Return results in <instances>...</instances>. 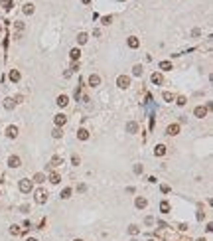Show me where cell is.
<instances>
[{
  "label": "cell",
  "instance_id": "6da1fadb",
  "mask_svg": "<svg viewBox=\"0 0 213 241\" xmlns=\"http://www.w3.org/2000/svg\"><path fill=\"white\" fill-rule=\"evenodd\" d=\"M18 188H20L22 194H30V192H32V180H20Z\"/></svg>",
  "mask_w": 213,
  "mask_h": 241
},
{
  "label": "cell",
  "instance_id": "7a4b0ae2",
  "mask_svg": "<svg viewBox=\"0 0 213 241\" xmlns=\"http://www.w3.org/2000/svg\"><path fill=\"white\" fill-rule=\"evenodd\" d=\"M116 85H118L121 89H126L128 85H130V77L128 75H118L116 77Z\"/></svg>",
  "mask_w": 213,
  "mask_h": 241
},
{
  "label": "cell",
  "instance_id": "3957f363",
  "mask_svg": "<svg viewBox=\"0 0 213 241\" xmlns=\"http://www.w3.org/2000/svg\"><path fill=\"white\" fill-rule=\"evenodd\" d=\"M36 202H38V204H45V202H47V192H45V190H38V192H36Z\"/></svg>",
  "mask_w": 213,
  "mask_h": 241
},
{
  "label": "cell",
  "instance_id": "277c9868",
  "mask_svg": "<svg viewBox=\"0 0 213 241\" xmlns=\"http://www.w3.org/2000/svg\"><path fill=\"white\" fill-rule=\"evenodd\" d=\"M89 85L91 87H99V85H101V77L97 75V73H91L89 75Z\"/></svg>",
  "mask_w": 213,
  "mask_h": 241
},
{
  "label": "cell",
  "instance_id": "5b68a950",
  "mask_svg": "<svg viewBox=\"0 0 213 241\" xmlns=\"http://www.w3.org/2000/svg\"><path fill=\"white\" fill-rule=\"evenodd\" d=\"M20 164H22L20 156H10V158H8V166H10V168H18Z\"/></svg>",
  "mask_w": 213,
  "mask_h": 241
},
{
  "label": "cell",
  "instance_id": "8992f818",
  "mask_svg": "<svg viewBox=\"0 0 213 241\" xmlns=\"http://www.w3.org/2000/svg\"><path fill=\"white\" fill-rule=\"evenodd\" d=\"M193 115H195V117H197V119H203V117H205V115H207V109H205V107H201V105H199V107H195V109H193Z\"/></svg>",
  "mask_w": 213,
  "mask_h": 241
},
{
  "label": "cell",
  "instance_id": "52a82bcc",
  "mask_svg": "<svg viewBox=\"0 0 213 241\" xmlns=\"http://www.w3.org/2000/svg\"><path fill=\"white\" fill-rule=\"evenodd\" d=\"M55 127H63V125H65V123H67V117H65V115H63V113H59V115H55Z\"/></svg>",
  "mask_w": 213,
  "mask_h": 241
},
{
  "label": "cell",
  "instance_id": "ba28073f",
  "mask_svg": "<svg viewBox=\"0 0 213 241\" xmlns=\"http://www.w3.org/2000/svg\"><path fill=\"white\" fill-rule=\"evenodd\" d=\"M22 12L26 14V16L34 14V4H32V2H26V4H24V8H22Z\"/></svg>",
  "mask_w": 213,
  "mask_h": 241
},
{
  "label": "cell",
  "instance_id": "9c48e42d",
  "mask_svg": "<svg viewBox=\"0 0 213 241\" xmlns=\"http://www.w3.org/2000/svg\"><path fill=\"white\" fill-rule=\"evenodd\" d=\"M77 138L79 140H87V138H89V131H87V129H79L77 131Z\"/></svg>",
  "mask_w": 213,
  "mask_h": 241
},
{
  "label": "cell",
  "instance_id": "30bf717a",
  "mask_svg": "<svg viewBox=\"0 0 213 241\" xmlns=\"http://www.w3.org/2000/svg\"><path fill=\"white\" fill-rule=\"evenodd\" d=\"M134 206H136V208H138V209H144L146 206H148V202H146V198H136Z\"/></svg>",
  "mask_w": 213,
  "mask_h": 241
},
{
  "label": "cell",
  "instance_id": "8fae6325",
  "mask_svg": "<svg viewBox=\"0 0 213 241\" xmlns=\"http://www.w3.org/2000/svg\"><path fill=\"white\" fill-rule=\"evenodd\" d=\"M170 134V136H176V134H178L179 132V125H170L168 127V131H166Z\"/></svg>",
  "mask_w": 213,
  "mask_h": 241
},
{
  "label": "cell",
  "instance_id": "7c38bea8",
  "mask_svg": "<svg viewBox=\"0 0 213 241\" xmlns=\"http://www.w3.org/2000/svg\"><path fill=\"white\" fill-rule=\"evenodd\" d=\"M55 103H57V105H59V107H65V105H67V103H69L67 95H59V97L55 99Z\"/></svg>",
  "mask_w": 213,
  "mask_h": 241
},
{
  "label": "cell",
  "instance_id": "4fadbf2b",
  "mask_svg": "<svg viewBox=\"0 0 213 241\" xmlns=\"http://www.w3.org/2000/svg\"><path fill=\"white\" fill-rule=\"evenodd\" d=\"M69 57H71L73 61H75V59H79V57H81V50H79V48H73V50L69 52Z\"/></svg>",
  "mask_w": 213,
  "mask_h": 241
},
{
  "label": "cell",
  "instance_id": "5bb4252c",
  "mask_svg": "<svg viewBox=\"0 0 213 241\" xmlns=\"http://www.w3.org/2000/svg\"><path fill=\"white\" fill-rule=\"evenodd\" d=\"M8 77H10V81H20V73H18V69H10V73H8Z\"/></svg>",
  "mask_w": 213,
  "mask_h": 241
},
{
  "label": "cell",
  "instance_id": "9a60e30c",
  "mask_svg": "<svg viewBox=\"0 0 213 241\" xmlns=\"http://www.w3.org/2000/svg\"><path fill=\"white\" fill-rule=\"evenodd\" d=\"M6 134H8L10 138H16V136H18V129H16L14 125H10V127H8V131H6Z\"/></svg>",
  "mask_w": 213,
  "mask_h": 241
},
{
  "label": "cell",
  "instance_id": "2e32d148",
  "mask_svg": "<svg viewBox=\"0 0 213 241\" xmlns=\"http://www.w3.org/2000/svg\"><path fill=\"white\" fill-rule=\"evenodd\" d=\"M162 81H164L162 73H152V83H154V85H160Z\"/></svg>",
  "mask_w": 213,
  "mask_h": 241
},
{
  "label": "cell",
  "instance_id": "e0dca14e",
  "mask_svg": "<svg viewBox=\"0 0 213 241\" xmlns=\"http://www.w3.org/2000/svg\"><path fill=\"white\" fill-rule=\"evenodd\" d=\"M154 154H156V156H164V154H166V146H164V144H158L156 148H154Z\"/></svg>",
  "mask_w": 213,
  "mask_h": 241
},
{
  "label": "cell",
  "instance_id": "ac0fdd59",
  "mask_svg": "<svg viewBox=\"0 0 213 241\" xmlns=\"http://www.w3.org/2000/svg\"><path fill=\"white\" fill-rule=\"evenodd\" d=\"M49 164H51V166H61V164H63V156H53Z\"/></svg>",
  "mask_w": 213,
  "mask_h": 241
},
{
  "label": "cell",
  "instance_id": "d6986e66",
  "mask_svg": "<svg viewBox=\"0 0 213 241\" xmlns=\"http://www.w3.org/2000/svg\"><path fill=\"white\" fill-rule=\"evenodd\" d=\"M71 192H73L71 188H63V192L59 194V196H61V200H69V198H71Z\"/></svg>",
  "mask_w": 213,
  "mask_h": 241
},
{
  "label": "cell",
  "instance_id": "ffe728a7",
  "mask_svg": "<svg viewBox=\"0 0 213 241\" xmlns=\"http://www.w3.org/2000/svg\"><path fill=\"white\" fill-rule=\"evenodd\" d=\"M126 131H128V132H136V131H138V125H136L134 121H130V123L126 125Z\"/></svg>",
  "mask_w": 213,
  "mask_h": 241
},
{
  "label": "cell",
  "instance_id": "44dd1931",
  "mask_svg": "<svg viewBox=\"0 0 213 241\" xmlns=\"http://www.w3.org/2000/svg\"><path fill=\"white\" fill-rule=\"evenodd\" d=\"M128 45H130V48H138V45H140V42H138V38H134V36H130V38H128Z\"/></svg>",
  "mask_w": 213,
  "mask_h": 241
},
{
  "label": "cell",
  "instance_id": "7402d4cb",
  "mask_svg": "<svg viewBox=\"0 0 213 241\" xmlns=\"http://www.w3.org/2000/svg\"><path fill=\"white\" fill-rule=\"evenodd\" d=\"M87 40H89V36H87L85 32H81L77 36V42H79V44H87Z\"/></svg>",
  "mask_w": 213,
  "mask_h": 241
},
{
  "label": "cell",
  "instance_id": "603a6c76",
  "mask_svg": "<svg viewBox=\"0 0 213 241\" xmlns=\"http://www.w3.org/2000/svg\"><path fill=\"white\" fill-rule=\"evenodd\" d=\"M14 105H16V101H14V99H6V101H4V107H6L8 111L14 109Z\"/></svg>",
  "mask_w": 213,
  "mask_h": 241
},
{
  "label": "cell",
  "instance_id": "cb8c5ba5",
  "mask_svg": "<svg viewBox=\"0 0 213 241\" xmlns=\"http://www.w3.org/2000/svg\"><path fill=\"white\" fill-rule=\"evenodd\" d=\"M160 69H164V71H168V69H172V61H160Z\"/></svg>",
  "mask_w": 213,
  "mask_h": 241
},
{
  "label": "cell",
  "instance_id": "d4e9b609",
  "mask_svg": "<svg viewBox=\"0 0 213 241\" xmlns=\"http://www.w3.org/2000/svg\"><path fill=\"white\" fill-rule=\"evenodd\" d=\"M59 180H61V178H59V174H57V172L49 174V182H51V184H59Z\"/></svg>",
  "mask_w": 213,
  "mask_h": 241
},
{
  "label": "cell",
  "instance_id": "484cf974",
  "mask_svg": "<svg viewBox=\"0 0 213 241\" xmlns=\"http://www.w3.org/2000/svg\"><path fill=\"white\" fill-rule=\"evenodd\" d=\"M132 75H134V77L142 75V65H134V67H132Z\"/></svg>",
  "mask_w": 213,
  "mask_h": 241
},
{
  "label": "cell",
  "instance_id": "4316f807",
  "mask_svg": "<svg viewBox=\"0 0 213 241\" xmlns=\"http://www.w3.org/2000/svg\"><path fill=\"white\" fill-rule=\"evenodd\" d=\"M160 209H162V213H168V211H170V204L166 202V200L160 204Z\"/></svg>",
  "mask_w": 213,
  "mask_h": 241
},
{
  "label": "cell",
  "instance_id": "83f0119b",
  "mask_svg": "<svg viewBox=\"0 0 213 241\" xmlns=\"http://www.w3.org/2000/svg\"><path fill=\"white\" fill-rule=\"evenodd\" d=\"M128 233H130V235H138V233H140V227H138V225H130V227H128Z\"/></svg>",
  "mask_w": 213,
  "mask_h": 241
},
{
  "label": "cell",
  "instance_id": "f1b7e54d",
  "mask_svg": "<svg viewBox=\"0 0 213 241\" xmlns=\"http://www.w3.org/2000/svg\"><path fill=\"white\" fill-rule=\"evenodd\" d=\"M61 134H63V132H61V129H59V127H55V129L51 131V136H53V138H59Z\"/></svg>",
  "mask_w": 213,
  "mask_h": 241
},
{
  "label": "cell",
  "instance_id": "f546056e",
  "mask_svg": "<svg viewBox=\"0 0 213 241\" xmlns=\"http://www.w3.org/2000/svg\"><path fill=\"white\" fill-rule=\"evenodd\" d=\"M34 180H36V182H38V184H42V182H44V180H45V176L42 174V172H38V174L34 176Z\"/></svg>",
  "mask_w": 213,
  "mask_h": 241
},
{
  "label": "cell",
  "instance_id": "4dcf8cb0",
  "mask_svg": "<svg viewBox=\"0 0 213 241\" xmlns=\"http://www.w3.org/2000/svg\"><path fill=\"white\" fill-rule=\"evenodd\" d=\"M162 97H164V101H168V103H172V101H174V97H172V93H168V91H166V93H164Z\"/></svg>",
  "mask_w": 213,
  "mask_h": 241
},
{
  "label": "cell",
  "instance_id": "1f68e13d",
  "mask_svg": "<svg viewBox=\"0 0 213 241\" xmlns=\"http://www.w3.org/2000/svg\"><path fill=\"white\" fill-rule=\"evenodd\" d=\"M10 233H12V235H18V233H20V227H18V225H12V227H10Z\"/></svg>",
  "mask_w": 213,
  "mask_h": 241
},
{
  "label": "cell",
  "instance_id": "d6a6232c",
  "mask_svg": "<svg viewBox=\"0 0 213 241\" xmlns=\"http://www.w3.org/2000/svg\"><path fill=\"white\" fill-rule=\"evenodd\" d=\"M79 162H81V160H79V156H75V154H73V156H71V164H73V166H77Z\"/></svg>",
  "mask_w": 213,
  "mask_h": 241
},
{
  "label": "cell",
  "instance_id": "836d02e7",
  "mask_svg": "<svg viewBox=\"0 0 213 241\" xmlns=\"http://www.w3.org/2000/svg\"><path fill=\"white\" fill-rule=\"evenodd\" d=\"M111 22H112V16H105V18H103V24H105V26H109Z\"/></svg>",
  "mask_w": 213,
  "mask_h": 241
},
{
  "label": "cell",
  "instance_id": "e575fe53",
  "mask_svg": "<svg viewBox=\"0 0 213 241\" xmlns=\"http://www.w3.org/2000/svg\"><path fill=\"white\" fill-rule=\"evenodd\" d=\"M176 103H178L179 107H184V105H186V97H178V99H176Z\"/></svg>",
  "mask_w": 213,
  "mask_h": 241
},
{
  "label": "cell",
  "instance_id": "d590c367",
  "mask_svg": "<svg viewBox=\"0 0 213 241\" xmlns=\"http://www.w3.org/2000/svg\"><path fill=\"white\" fill-rule=\"evenodd\" d=\"M134 174H142V164H136L134 166Z\"/></svg>",
  "mask_w": 213,
  "mask_h": 241
},
{
  "label": "cell",
  "instance_id": "8d00e7d4",
  "mask_svg": "<svg viewBox=\"0 0 213 241\" xmlns=\"http://www.w3.org/2000/svg\"><path fill=\"white\" fill-rule=\"evenodd\" d=\"M14 26H16V30H20V32L24 30V22H14Z\"/></svg>",
  "mask_w": 213,
  "mask_h": 241
},
{
  "label": "cell",
  "instance_id": "74e56055",
  "mask_svg": "<svg viewBox=\"0 0 213 241\" xmlns=\"http://www.w3.org/2000/svg\"><path fill=\"white\" fill-rule=\"evenodd\" d=\"M85 190H87V186H85V184H79V186H77V192H81V194H83Z\"/></svg>",
  "mask_w": 213,
  "mask_h": 241
},
{
  "label": "cell",
  "instance_id": "f35d334b",
  "mask_svg": "<svg viewBox=\"0 0 213 241\" xmlns=\"http://www.w3.org/2000/svg\"><path fill=\"white\" fill-rule=\"evenodd\" d=\"M160 190H162V192H164V194H168V192H170V186H166V184H164V186L160 188Z\"/></svg>",
  "mask_w": 213,
  "mask_h": 241
},
{
  "label": "cell",
  "instance_id": "ab89813d",
  "mask_svg": "<svg viewBox=\"0 0 213 241\" xmlns=\"http://www.w3.org/2000/svg\"><path fill=\"white\" fill-rule=\"evenodd\" d=\"M26 241H38V239H34V237H28V239H26Z\"/></svg>",
  "mask_w": 213,
  "mask_h": 241
},
{
  "label": "cell",
  "instance_id": "60d3db41",
  "mask_svg": "<svg viewBox=\"0 0 213 241\" xmlns=\"http://www.w3.org/2000/svg\"><path fill=\"white\" fill-rule=\"evenodd\" d=\"M81 2H83V4H89V2H91V0H81Z\"/></svg>",
  "mask_w": 213,
  "mask_h": 241
},
{
  "label": "cell",
  "instance_id": "b9f144b4",
  "mask_svg": "<svg viewBox=\"0 0 213 241\" xmlns=\"http://www.w3.org/2000/svg\"><path fill=\"white\" fill-rule=\"evenodd\" d=\"M73 241H83V239H73Z\"/></svg>",
  "mask_w": 213,
  "mask_h": 241
},
{
  "label": "cell",
  "instance_id": "7bdbcfd3",
  "mask_svg": "<svg viewBox=\"0 0 213 241\" xmlns=\"http://www.w3.org/2000/svg\"><path fill=\"white\" fill-rule=\"evenodd\" d=\"M197 241H205V239H197Z\"/></svg>",
  "mask_w": 213,
  "mask_h": 241
},
{
  "label": "cell",
  "instance_id": "ee69618b",
  "mask_svg": "<svg viewBox=\"0 0 213 241\" xmlns=\"http://www.w3.org/2000/svg\"><path fill=\"white\" fill-rule=\"evenodd\" d=\"M0 32H2V26H0Z\"/></svg>",
  "mask_w": 213,
  "mask_h": 241
},
{
  "label": "cell",
  "instance_id": "f6af8a7d",
  "mask_svg": "<svg viewBox=\"0 0 213 241\" xmlns=\"http://www.w3.org/2000/svg\"><path fill=\"white\" fill-rule=\"evenodd\" d=\"M148 241H154V239H148Z\"/></svg>",
  "mask_w": 213,
  "mask_h": 241
}]
</instances>
